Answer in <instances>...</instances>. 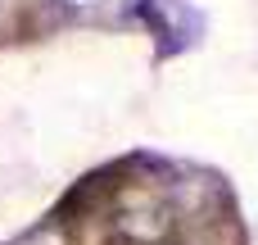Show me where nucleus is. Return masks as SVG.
I'll list each match as a JSON object with an SVG mask.
<instances>
[{
    "label": "nucleus",
    "mask_w": 258,
    "mask_h": 245,
    "mask_svg": "<svg viewBox=\"0 0 258 245\" xmlns=\"http://www.w3.org/2000/svg\"><path fill=\"white\" fill-rule=\"evenodd\" d=\"M73 5H91V0H73Z\"/></svg>",
    "instance_id": "f257e3e1"
}]
</instances>
